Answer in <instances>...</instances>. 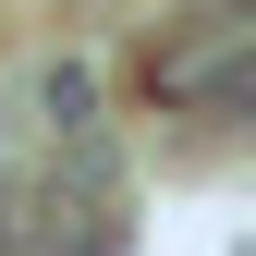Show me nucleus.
I'll return each instance as SVG.
<instances>
[{"instance_id": "1", "label": "nucleus", "mask_w": 256, "mask_h": 256, "mask_svg": "<svg viewBox=\"0 0 256 256\" xmlns=\"http://www.w3.org/2000/svg\"><path fill=\"white\" fill-rule=\"evenodd\" d=\"M244 49H256V12H244V0H183V12L134 49V98L158 122L232 134V122H244Z\"/></svg>"}, {"instance_id": "2", "label": "nucleus", "mask_w": 256, "mask_h": 256, "mask_svg": "<svg viewBox=\"0 0 256 256\" xmlns=\"http://www.w3.org/2000/svg\"><path fill=\"white\" fill-rule=\"evenodd\" d=\"M0 244H12V220H0Z\"/></svg>"}]
</instances>
